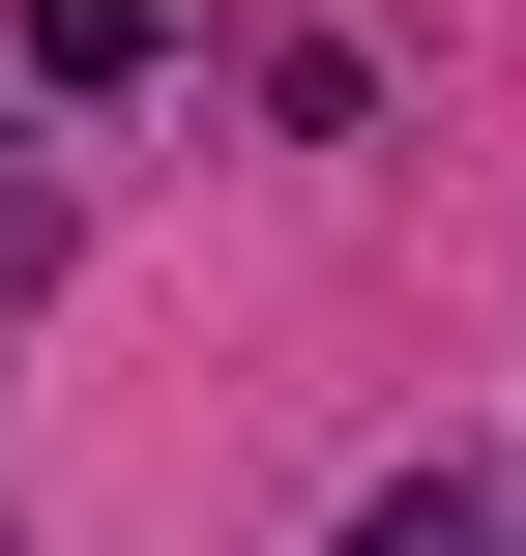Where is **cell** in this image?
<instances>
[{"label":"cell","mask_w":526,"mask_h":556,"mask_svg":"<svg viewBox=\"0 0 526 556\" xmlns=\"http://www.w3.org/2000/svg\"><path fill=\"white\" fill-rule=\"evenodd\" d=\"M351 556H498V469H469V440H439V469H381V498H351Z\"/></svg>","instance_id":"6da1fadb"},{"label":"cell","mask_w":526,"mask_h":556,"mask_svg":"<svg viewBox=\"0 0 526 556\" xmlns=\"http://www.w3.org/2000/svg\"><path fill=\"white\" fill-rule=\"evenodd\" d=\"M146 29L176 0H29V88H146Z\"/></svg>","instance_id":"7a4b0ae2"}]
</instances>
